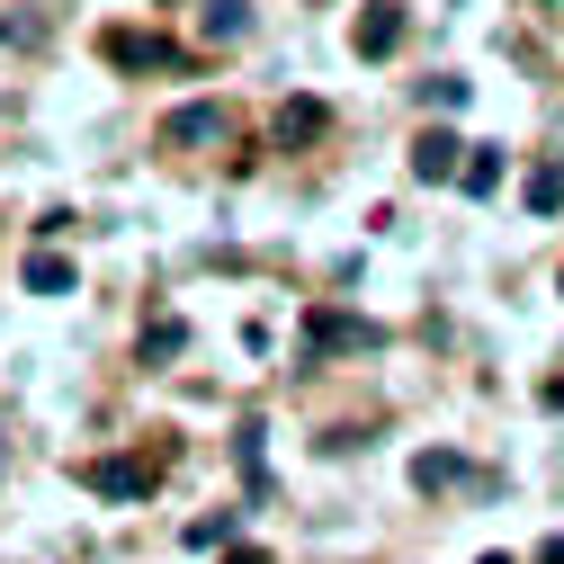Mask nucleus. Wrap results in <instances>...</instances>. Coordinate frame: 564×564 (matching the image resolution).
Wrapping results in <instances>:
<instances>
[{"label": "nucleus", "mask_w": 564, "mask_h": 564, "mask_svg": "<svg viewBox=\"0 0 564 564\" xmlns=\"http://www.w3.org/2000/svg\"><path fill=\"white\" fill-rule=\"evenodd\" d=\"M323 126H332V117H323V99H288V108H278V144H314Z\"/></svg>", "instance_id": "6e6552de"}, {"label": "nucleus", "mask_w": 564, "mask_h": 564, "mask_svg": "<svg viewBox=\"0 0 564 564\" xmlns=\"http://www.w3.org/2000/svg\"><path fill=\"white\" fill-rule=\"evenodd\" d=\"M162 144H171V153H188V144H225V108H216V99L171 108V117H162Z\"/></svg>", "instance_id": "7ed1b4c3"}, {"label": "nucleus", "mask_w": 564, "mask_h": 564, "mask_svg": "<svg viewBox=\"0 0 564 564\" xmlns=\"http://www.w3.org/2000/svg\"><path fill=\"white\" fill-rule=\"evenodd\" d=\"M520 197H529V216H555V206H564V171H529Z\"/></svg>", "instance_id": "ddd939ff"}, {"label": "nucleus", "mask_w": 564, "mask_h": 564, "mask_svg": "<svg viewBox=\"0 0 564 564\" xmlns=\"http://www.w3.org/2000/svg\"><path fill=\"white\" fill-rule=\"evenodd\" d=\"M538 564H564V538H546V546H538Z\"/></svg>", "instance_id": "dca6fc26"}, {"label": "nucleus", "mask_w": 564, "mask_h": 564, "mask_svg": "<svg viewBox=\"0 0 564 564\" xmlns=\"http://www.w3.org/2000/svg\"><path fill=\"white\" fill-rule=\"evenodd\" d=\"M108 63H144V73H180L188 54H180L171 36H126V28H117V36H108Z\"/></svg>", "instance_id": "423d86ee"}, {"label": "nucleus", "mask_w": 564, "mask_h": 564, "mask_svg": "<svg viewBox=\"0 0 564 564\" xmlns=\"http://www.w3.org/2000/svg\"><path fill=\"white\" fill-rule=\"evenodd\" d=\"M225 564H269V555H260V546H234V555H225Z\"/></svg>", "instance_id": "f3484780"}, {"label": "nucleus", "mask_w": 564, "mask_h": 564, "mask_svg": "<svg viewBox=\"0 0 564 564\" xmlns=\"http://www.w3.org/2000/svg\"><path fill=\"white\" fill-rule=\"evenodd\" d=\"M538 403H546V412H564V377H546V386H538Z\"/></svg>", "instance_id": "2eb2a0df"}, {"label": "nucleus", "mask_w": 564, "mask_h": 564, "mask_svg": "<svg viewBox=\"0 0 564 564\" xmlns=\"http://www.w3.org/2000/svg\"><path fill=\"white\" fill-rule=\"evenodd\" d=\"M242 538V520L234 511H216V520H188V546H234Z\"/></svg>", "instance_id": "4468645a"}, {"label": "nucleus", "mask_w": 564, "mask_h": 564, "mask_svg": "<svg viewBox=\"0 0 564 564\" xmlns=\"http://www.w3.org/2000/svg\"><path fill=\"white\" fill-rule=\"evenodd\" d=\"M349 45H359L368 63H386V54L403 45V10H394V0H368V10H359V28H349Z\"/></svg>", "instance_id": "20e7f679"}, {"label": "nucleus", "mask_w": 564, "mask_h": 564, "mask_svg": "<svg viewBox=\"0 0 564 564\" xmlns=\"http://www.w3.org/2000/svg\"><path fill=\"white\" fill-rule=\"evenodd\" d=\"M180 349H188V323L180 314H153L144 323V359H180Z\"/></svg>", "instance_id": "9b49d317"}, {"label": "nucleus", "mask_w": 564, "mask_h": 564, "mask_svg": "<svg viewBox=\"0 0 564 564\" xmlns=\"http://www.w3.org/2000/svg\"><path fill=\"white\" fill-rule=\"evenodd\" d=\"M19 288H28V296H73V260H63L54 242H36V251L19 260Z\"/></svg>", "instance_id": "39448f33"}, {"label": "nucleus", "mask_w": 564, "mask_h": 564, "mask_svg": "<svg viewBox=\"0 0 564 564\" xmlns=\"http://www.w3.org/2000/svg\"><path fill=\"white\" fill-rule=\"evenodd\" d=\"M412 484H421V492H440V484H466V457H448V448H440V457H412Z\"/></svg>", "instance_id": "f8f14e48"}, {"label": "nucleus", "mask_w": 564, "mask_h": 564, "mask_svg": "<svg viewBox=\"0 0 564 564\" xmlns=\"http://www.w3.org/2000/svg\"><path fill=\"white\" fill-rule=\"evenodd\" d=\"M457 171H466V144H457L448 126H421V134H412V180H431V188H448Z\"/></svg>", "instance_id": "f03ea898"}, {"label": "nucleus", "mask_w": 564, "mask_h": 564, "mask_svg": "<svg viewBox=\"0 0 564 564\" xmlns=\"http://www.w3.org/2000/svg\"><path fill=\"white\" fill-rule=\"evenodd\" d=\"M484 564H520V555H484Z\"/></svg>", "instance_id": "a211bd4d"}, {"label": "nucleus", "mask_w": 564, "mask_h": 564, "mask_svg": "<svg viewBox=\"0 0 564 564\" xmlns=\"http://www.w3.org/2000/svg\"><path fill=\"white\" fill-rule=\"evenodd\" d=\"M457 188H466V197H492V188H502V153H492V144H466V171H457Z\"/></svg>", "instance_id": "1a4fd4ad"}, {"label": "nucleus", "mask_w": 564, "mask_h": 564, "mask_svg": "<svg viewBox=\"0 0 564 564\" xmlns=\"http://www.w3.org/2000/svg\"><path fill=\"white\" fill-rule=\"evenodd\" d=\"M305 340H314V349H377V332L349 323V314H305Z\"/></svg>", "instance_id": "0eeeda50"}, {"label": "nucleus", "mask_w": 564, "mask_h": 564, "mask_svg": "<svg viewBox=\"0 0 564 564\" xmlns=\"http://www.w3.org/2000/svg\"><path fill=\"white\" fill-rule=\"evenodd\" d=\"M251 36V10L242 0H206V45H242Z\"/></svg>", "instance_id": "9d476101"}, {"label": "nucleus", "mask_w": 564, "mask_h": 564, "mask_svg": "<svg viewBox=\"0 0 564 564\" xmlns=\"http://www.w3.org/2000/svg\"><path fill=\"white\" fill-rule=\"evenodd\" d=\"M82 484L108 492V502H134V492H153V484H162V466H153V457H90Z\"/></svg>", "instance_id": "f257e3e1"}]
</instances>
